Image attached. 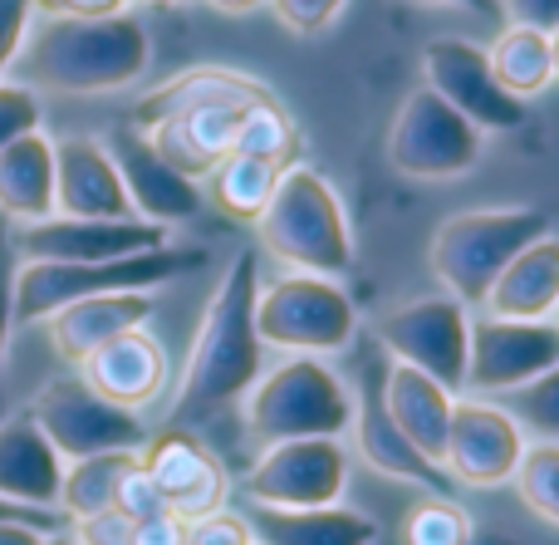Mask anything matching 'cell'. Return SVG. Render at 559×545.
<instances>
[{
  "label": "cell",
  "instance_id": "1",
  "mask_svg": "<svg viewBox=\"0 0 559 545\" xmlns=\"http://www.w3.org/2000/svg\"><path fill=\"white\" fill-rule=\"evenodd\" d=\"M153 39L138 15H49L15 55V84L55 94H114L147 74Z\"/></svg>",
  "mask_w": 559,
  "mask_h": 545
},
{
  "label": "cell",
  "instance_id": "2",
  "mask_svg": "<svg viewBox=\"0 0 559 545\" xmlns=\"http://www.w3.org/2000/svg\"><path fill=\"white\" fill-rule=\"evenodd\" d=\"M255 251L241 246L226 265L216 295L206 300V315L197 324L192 354H187L182 393L173 418H212L251 393L261 379V334H255Z\"/></svg>",
  "mask_w": 559,
  "mask_h": 545
},
{
  "label": "cell",
  "instance_id": "3",
  "mask_svg": "<svg viewBox=\"0 0 559 545\" xmlns=\"http://www.w3.org/2000/svg\"><path fill=\"white\" fill-rule=\"evenodd\" d=\"M255 232H261L265 251L285 261L289 271L338 281L354 265V232H348L344 202L324 182V173L305 163H289L280 173L271 202L255 216Z\"/></svg>",
  "mask_w": 559,
  "mask_h": 545
},
{
  "label": "cell",
  "instance_id": "4",
  "mask_svg": "<svg viewBox=\"0 0 559 545\" xmlns=\"http://www.w3.org/2000/svg\"><path fill=\"white\" fill-rule=\"evenodd\" d=\"M206 265L202 246H157V251L118 256V261H20L15 271V324H35L88 295L147 291Z\"/></svg>",
  "mask_w": 559,
  "mask_h": 545
},
{
  "label": "cell",
  "instance_id": "5",
  "mask_svg": "<svg viewBox=\"0 0 559 545\" xmlns=\"http://www.w3.org/2000/svg\"><path fill=\"white\" fill-rule=\"evenodd\" d=\"M540 236H550V216L540 206H481V212L447 216L432 236V275L452 300L472 310L486 305L496 275Z\"/></svg>",
  "mask_w": 559,
  "mask_h": 545
},
{
  "label": "cell",
  "instance_id": "6",
  "mask_svg": "<svg viewBox=\"0 0 559 545\" xmlns=\"http://www.w3.org/2000/svg\"><path fill=\"white\" fill-rule=\"evenodd\" d=\"M348 418H354V393L314 354H289L246 393V428L255 442L344 438Z\"/></svg>",
  "mask_w": 559,
  "mask_h": 545
},
{
  "label": "cell",
  "instance_id": "7",
  "mask_svg": "<svg viewBox=\"0 0 559 545\" xmlns=\"http://www.w3.org/2000/svg\"><path fill=\"white\" fill-rule=\"evenodd\" d=\"M358 330V310L344 285L329 275L285 271L255 291V334L261 349L280 354H338Z\"/></svg>",
  "mask_w": 559,
  "mask_h": 545
},
{
  "label": "cell",
  "instance_id": "8",
  "mask_svg": "<svg viewBox=\"0 0 559 545\" xmlns=\"http://www.w3.org/2000/svg\"><path fill=\"white\" fill-rule=\"evenodd\" d=\"M29 418H35V428L45 433L49 448L64 462L98 458V452H143V442H147L143 413H128L118 403H108L79 374L45 383Z\"/></svg>",
  "mask_w": 559,
  "mask_h": 545
},
{
  "label": "cell",
  "instance_id": "9",
  "mask_svg": "<svg viewBox=\"0 0 559 545\" xmlns=\"http://www.w3.org/2000/svg\"><path fill=\"white\" fill-rule=\"evenodd\" d=\"M481 143H486L481 128L466 123L447 98H437L432 88L423 84L397 108L393 133H388V157H393V167L407 177L447 182V177H462L481 163Z\"/></svg>",
  "mask_w": 559,
  "mask_h": 545
},
{
  "label": "cell",
  "instance_id": "10",
  "mask_svg": "<svg viewBox=\"0 0 559 545\" xmlns=\"http://www.w3.org/2000/svg\"><path fill=\"white\" fill-rule=\"evenodd\" d=\"M378 344L393 364L437 379L447 393H462L466 383V344H472V315L452 295H423L378 320Z\"/></svg>",
  "mask_w": 559,
  "mask_h": 545
},
{
  "label": "cell",
  "instance_id": "11",
  "mask_svg": "<svg viewBox=\"0 0 559 545\" xmlns=\"http://www.w3.org/2000/svg\"><path fill=\"white\" fill-rule=\"evenodd\" d=\"M348 448L344 438H289L265 442V452L246 472V497L275 511H314L344 501Z\"/></svg>",
  "mask_w": 559,
  "mask_h": 545
},
{
  "label": "cell",
  "instance_id": "12",
  "mask_svg": "<svg viewBox=\"0 0 559 545\" xmlns=\"http://www.w3.org/2000/svg\"><path fill=\"white\" fill-rule=\"evenodd\" d=\"M559 364V330L555 320H501V315H476L472 344H466V383L462 393L496 399L515 393L545 369Z\"/></svg>",
  "mask_w": 559,
  "mask_h": 545
},
{
  "label": "cell",
  "instance_id": "13",
  "mask_svg": "<svg viewBox=\"0 0 559 545\" xmlns=\"http://www.w3.org/2000/svg\"><path fill=\"white\" fill-rule=\"evenodd\" d=\"M423 79L437 98H447L481 133H515V128H525V104L496 84L491 59L472 39H452V35L432 39L423 49Z\"/></svg>",
  "mask_w": 559,
  "mask_h": 545
},
{
  "label": "cell",
  "instance_id": "14",
  "mask_svg": "<svg viewBox=\"0 0 559 545\" xmlns=\"http://www.w3.org/2000/svg\"><path fill=\"white\" fill-rule=\"evenodd\" d=\"M525 442V428L496 399H456L447 433V477L481 491L506 487L521 467Z\"/></svg>",
  "mask_w": 559,
  "mask_h": 545
},
{
  "label": "cell",
  "instance_id": "15",
  "mask_svg": "<svg viewBox=\"0 0 559 545\" xmlns=\"http://www.w3.org/2000/svg\"><path fill=\"white\" fill-rule=\"evenodd\" d=\"M108 157H114L118 177H123V192L128 206H133L138 222H153V226H177V222H192L202 212V187L192 182L187 173H177L163 153L153 147V138L133 123H118L114 133L104 138Z\"/></svg>",
  "mask_w": 559,
  "mask_h": 545
},
{
  "label": "cell",
  "instance_id": "16",
  "mask_svg": "<svg viewBox=\"0 0 559 545\" xmlns=\"http://www.w3.org/2000/svg\"><path fill=\"white\" fill-rule=\"evenodd\" d=\"M167 246V226L153 222H79V216H45L15 232L20 261H118V256Z\"/></svg>",
  "mask_w": 559,
  "mask_h": 545
},
{
  "label": "cell",
  "instance_id": "17",
  "mask_svg": "<svg viewBox=\"0 0 559 545\" xmlns=\"http://www.w3.org/2000/svg\"><path fill=\"white\" fill-rule=\"evenodd\" d=\"M143 472L153 477V487L163 491L167 511L182 521L212 517V511L226 507V467L216 452H206L192 433H163V438H147L143 452H138Z\"/></svg>",
  "mask_w": 559,
  "mask_h": 545
},
{
  "label": "cell",
  "instance_id": "18",
  "mask_svg": "<svg viewBox=\"0 0 559 545\" xmlns=\"http://www.w3.org/2000/svg\"><path fill=\"white\" fill-rule=\"evenodd\" d=\"M55 216H79V222H128L133 216L104 138L55 143Z\"/></svg>",
  "mask_w": 559,
  "mask_h": 545
},
{
  "label": "cell",
  "instance_id": "19",
  "mask_svg": "<svg viewBox=\"0 0 559 545\" xmlns=\"http://www.w3.org/2000/svg\"><path fill=\"white\" fill-rule=\"evenodd\" d=\"M79 379L94 393H104L108 403H118V408L143 413L167 389V349L147 330H128L114 344L88 354L79 364Z\"/></svg>",
  "mask_w": 559,
  "mask_h": 545
},
{
  "label": "cell",
  "instance_id": "20",
  "mask_svg": "<svg viewBox=\"0 0 559 545\" xmlns=\"http://www.w3.org/2000/svg\"><path fill=\"white\" fill-rule=\"evenodd\" d=\"M378 389H383V413L393 418V428L403 433L432 467L447 472V433H452L456 393H447L437 379H427V374L407 369V364H393V359H388V374Z\"/></svg>",
  "mask_w": 559,
  "mask_h": 545
},
{
  "label": "cell",
  "instance_id": "21",
  "mask_svg": "<svg viewBox=\"0 0 559 545\" xmlns=\"http://www.w3.org/2000/svg\"><path fill=\"white\" fill-rule=\"evenodd\" d=\"M153 320V295L147 291H118V295H88V300L64 305L49 315V344L64 364H84L94 349L114 344L128 330H147Z\"/></svg>",
  "mask_w": 559,
  "mask_h": 545
},
{
  "label": "cell",
  "instance_id": "22",
  "mask_svg": "<svg viewBox=\"0 0 559 545\" xmlns=\"http://www.w3.org/2000/svg\"><path fill=\"white\" fill-rule=\"evenodd\" d=\"M348 433H354L358 458H364L373 472H383V477H393V482H413V487H423L427 497H447V482L452 477H447L442 467H432V462L393 428V418L383 413V389L364 383V389L354 393Z\"/></svg>",
  "mask_w": 559,
  "mask_h": 545
},
{
  "label": "cell",
  "instance_id": "23",
  "mask_svg": "<svg viewBox=\"0 0 559 545\" xmlns=\"http://www.w3.org/2000/svg\"><path fill=\"white\" fill-rule=\"evenodd\" d=\"M64 458L49 448L29 413L0 418V497L29 511H59Z\"/></svg>",
  "mask_w": 559,
  "mask_h": 545
},
{
  "label": "cell",
  "instance_id": "24",
  "mask_svg": "<svg viewBox=\"0 0 559 545\" xmlns=\"http://www.w3.org/2000/svg\"><path fill=\"white\" fill-rule=\"evenodd\" d=\"M271 98V88L261 84V79L241 74V69H187V74L167 79L163 88H153V94L138 104L133 114V128H157L167 123V118H182V114H202V108H231V104H265Z\"/></svg>",
  "mask_w": 559,
  "mask_h": 545
},
{
  "label": "cell",
  "instance_id": "25",
  "mask_svg": "<svg viewBox=\"0 0 559 545\" xmlns=\"http://www.w3.org/2000/svg\"><path fill=\"white\" fill-rule=\"evenodd\" d=\"M265 104H271V98H265ZM246 108H255V104L202 108V114L167 118V123L147 128V138H153V147L177 167V173H187L192 182H202V177L216 173V163H222V157H231L236 128H241Z\"/></svg>",
  "mask_w": 559,
  "mask_h": 545
},
{
  "label": "cell",
  "instance_id": "26",
  "mask_svg": "<svg viewBox=\"0 0 559 545\" xmlns=\"http://www.w3.org/2000/svg\"><path fill=\"white\" fill-rule=\"evenodd\" d=\"M559 305V236L531 241L486 291V315L501 320H550Z\"/></svg>",
  "mask_w": 559,
  "mask_h": 545
},
{
  "label": "cell",
  "instance_id": "27",
  "mask_svg": "<svg viewBox=\"0 0 559 545\" xmlns=\"http://www.w3.org/2000/svg\"><path fill=\"white\" fill-rule=\"evenodd\" d=\"M246 521H251L255 545H378V521L344 501L314 511L255 507Z\"/></svg>",
  "mask_w": 559,
  "mask_h": 545
},
{
  "label": "cell",
  "instance_id": "28",
  "mask_svg": "<svg viewBox=\"0 0 559 545\" xmlns=\"http://www.w3.org/2000/svg\"><path fill=\"white\" fill-rule=\"evenodd\" d=\"M0 216L20 226L55 216V143L39 128L0 153Z\"/></svg>",
  "mask_w": 559,
  "mask_h": 545
},
{
  "label": "cell",
  "instance_id": "29",
  "mask_svg": "<svg viewBox=\"0 0 559 545\" xmlns=\"http://www.w3.org/2000/svg\"><path fill=\"white\" fill-rule=\"evenodd\" d=\"M486 59H491L496 84H501L511 98H521V104L540 98L545 88L555 84L550 35H545V29H531V25H506L501 35L491 39Z\"/></svg>",
  "mask_w": 559,
  "mask_h": 545
},
{
  "label": "cell",
  "instance_id": "30",
  "mask_svg": "<svg viewBox=\"0 0 559 545\" xmlns=\"http://www.w3.org/2000/svg\"><path fill=\"white\" fill-rule=\"evenodd\" d=\"M138 467V452H98V458L64 462V482H59V517L88 521L114 511L118 482Z\"/></svg>",
  "mask_w": 559,
  "mask_h": 545
},
{
  "label": "cell",
  "instance_id": "31",
  "mask_svg": "<svg viewBox=\"0 0 559 545\" xmlns=\"http://www.w3.org/2000/svg\"><path fill=\"white\" fill-rule=\"evenodd\" d=\"M280 173H285V167L271 163V157L231 153V157H222V163H216L212 197H216V206H226L231 216H241V222H255V216L265 212V202H271Z\"/></svg>",
  "mask_w": 559,
  "mask_h": 545
},
{
  "label": "cell",
  "instance_id": "32",
  "mask_svg": "<svg viewBox=\"0 0 559 545\" xmlns=\"http://www.w3.org/2000/svg\"><path fill=\"white\" fill-rule=\"evenodd\" d=\"M511 482L535 517L559 526V442H525L521 467H515Z\"/></svg>",
  "mask_w": 559,
  "mask_h": 545
},
{
  "label": "cell",
  "instance_id": "33",
  "mask_svg": "<svg viewBox=\"0 0 559 545\" xmlns=\"http://www.w3.org/2000/svg\"><path fill=\"white\" fill-rule=\"evenodd\" d=\"M295 128H289V118H285V108L275 104H255V108H246V118H241V128H236V147L231 153H251V157H271V163L280 167H289L295 163Z\"/></svg>",
  "mask_w": 559,
  "mask_h": 545
},
{
  "label": "cell",
  "instance_id": "34",
  "mask_svg": "<svg viewBox=\"0 0 559 545\" xmlns=\"http://www.w3.org/2000/svg\"><path fill=\"white\" fill-rule=\"evenodd\" d=\"M403 545H472V517L452 497H427L407 511Z\"/></svg>",
  "mask_w": 559,
  "mask_h": 545
},
{
  "label": "cell",
  "instance_id": "35",
  "mask_svg": "<svg viewBox=\"0 0 559 545\" xmlns=\"http://www.w3.org/2000/svg\"><path fill=\"white\" fill-rule=\"evenodd\" d=\"M511 418L525 428V438L535 433V442H559V364L511 393Z\"/></svg>",
  "mask_w": 559,
  "mask_h": 545
},
{
  "label": "cell",
  "instance_id": "36",
  "mask_svg": "<svg viewBox=\"0 0 559 545\" xmlns=\"http://www.w3.org/2000/svg\"><path fill=\"white\" fill-rule=\"evenodd\" d=\"M39 128V94L15 79H0V153Z\"/></svg>",
  "mask_w": 559,
  "mask_h": 545
},
{
  "label": "cell",
  "instance_id": "37",
  "mask_svg": "<svg viewBox=\"0 0 559 545\" xmlns=\"http://www.w3.org/2000/svg\"><path fill=\"white\" fill-rule=\"evenodd\" d=\"M15 232L0 222V403H5V349H10V330H15Z\"/></svg>",
  "mask_w": 559,
  "mask_h": 545
},
{
  "label": "cell",
  "instance_id": "38",
  "mask_svg": "<svg viewBox=\"0 0 559 545\" xmlns=\"http://www.w3.org/2000/svg\"><path fill=\"white\" fill-rule=\"evenodd\" d=\"M114 511H118V517H128V521H147V517H157V511H167L163 491L153 487V477H147V472H143V462H138V467L128 472L123 482H118Z\"/></svg>",
  "mask_w": 559,
  "mask_h": 545
},
{
  "label": "cell",
  "instance_id": "39",
  "mask_svg": "<svg viewBox=\"0 0 559 545\" xmlns=\"http://www.w3.org/2000/svg\"><path fill=\"white\" fill-rule=\"evenodd\" d=\"M187 545H255V536H251V521L222 507L212 517L187 521Z\"/></svg>",
  "mask_w": 559,
  "mask_h": 545
},
{
  "label": "cell",
  "instance_id": "40",
  "mask_svg": "<svg viewBox=\"0 0 559 545\" xmlns=\"http://www.w3.org/2000/svg\"><path fill=\"white\" fill-rule=\"evenodd\" d=\"M280 15V25L295 35H319L324 25H334V15L344 10V0H265Z\"/></svg>",
  "mask_w": 559,
  "mask_h": 545
},
{
  "label": "cell",
  "instance_id": "41",
  "mask_svg": "<svg viewBox=\"0 0 559 545\" xmlns=\"http://www.w3.org/2000/svg\"><path fill=\"white\" fill-rule=\"evenodd\" d=\"M29 0H0V79L10 74V64H15L20 45H25L29 35Z\"/></svg>",
  "mask_w": 559,
  "mask_h": 545
},
{
  "label": "cell",
  "instance_id": "42",
  "mask_svg": "<svg viewBox=\"0 0 559 545\" xmlns=\"http://www.w3.org/2000/svg\"><path fill=\"white\" fill-rule=\"evenodd\" d=\"M501 10L511 15V25H531L545 35L559 29V0H501Z\"/></svg>",
  "mask_w": 559,
  "mask_h": 545
},
{
  "label": "cell",
  "instance_id": "43",
  "mask_svg": "<svg viewBox=\"0 0 559 545\" xmlns=\"http://www.w3.org/2000/svg\"><path fill=\"white\" fill-rule=\"evenodd\" d=\"M29 5L49 10V15H84V20H94V15H123L128 0H29Z\"/></svg>",
  "mask_w": 559,
  "mask_h": 545
},
{
  "label": "cell",
  "instance_id": "44",
  "mask_svg": "<svg viewBox=\"0 0 559 545\" xmlns=\"http://www.w3.org/2000/svg\"><path fill=\"white\" fill-rule=\"evenodd\" d=\"M45 536H55L39 521H0V545H45Z\"/></svg>",
  "mask_w": 559,
  "mask_h": 545
},
{
  "label": "cell",
  "instance_id": "45",
  "mask_svg": "<svg viewBox=\"0 0 559 545\" xmlns=\"http://www.w3.org/2000/svg\"><path fill=\"white\" fill-rule=\"evenodd\" d=\"M0 521H39V526L59 531V521H64V517H55V511H29V507H15V501L0 497Z\"/></svg>",
  "mask_w": 559,
  "mask_h": 545
},
{
  "label": "cell",
  "instance_id": "46",
  "mask_svg": "<svg viewBox=\"0 0 559 545\" xmlns=\"http://www.w3.org/2000/svg\"><path fill=\"white\" fill-rule=\"evenodd\" d=\"M413 5H466V10H476V15H496L501 0H413Z\"/></svg>",
  "mask_w": 559,
  "mask_h": 545
},
{
  "label": "cell",
  "instance_id": "47",
  "mask_svg": "<svg viewBox=\"0 0 559 545\" xmlns=\"http://www.w3.org/2000/svg\"><path fill=\"white\" fill-rule=\"evenodd\" d=\"M206 5H216V10H226V15H246V10H255V5H265V0H206Z\"/></svg>",
  "mask_w": 559,
  "mask_h": 545
},
{
  "label": "cell",
  "instance_id": "48",
  "mask_svg": "<svg viewBox=\"0 0 559 545\" xmlns=\"http://www.w3.org/2000/svg\"><path fill=\"white\" fill-rule=\"evenodd\" d=\"M550 64H555V79H559V29L550 35Z\"/></svg>",
  "mask_w": 559,
  "mask_h": 545
},
{
  "label": "cell",
  "instance_id": "49",
  "mask_svg": "<svg viewBox=\"0 0 559 545\" xmlns=\"http://www.w3.org/2000/svg\"><path fill=\"white\" fill-rule=\"evenodd\" d=\"M45 545H74V536H59L55 531V536H45Z\"/></svg>",
  "mask_w": 559,
  "mask_h": 545
},
{
  "label": "cell",
  "instance_id": "50",
  "mask_svg": "<svg viewBox=\"0 0 559 545\" xmlns=\"http://www.w3.org/2000/svg\"><path fill=\"white\" fill-rule=\"evenodd\" d=\"M153 5H187V0H153Z\"/></svg>",
  "mask_w": 559,
  "mask_h": 545
},
{
  "label": "cell",
  "instance_id": "51",
  "mask_svg": "<svg viewBox=\"0 0 559 545\" xmlns=\"http://www.w3.org/2000/svg\"><path fill=\"white\" fill-rule=\"evenodd\" d=\"M550 320H555V330H559V305H555V315H550Z\"/></svg>",
  "mask_w": 559,
  "mask_h": 545
}]
</instances>
